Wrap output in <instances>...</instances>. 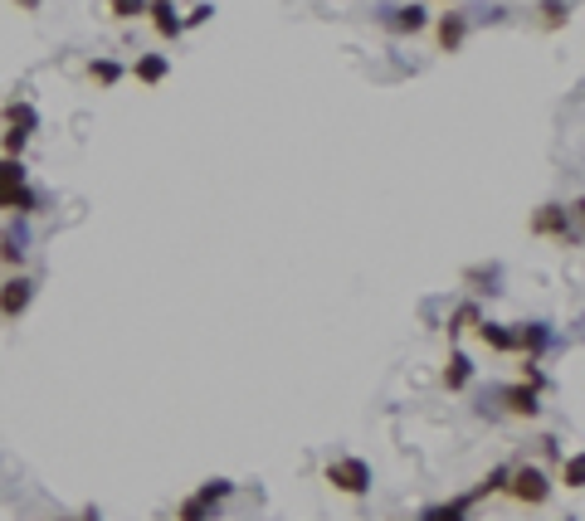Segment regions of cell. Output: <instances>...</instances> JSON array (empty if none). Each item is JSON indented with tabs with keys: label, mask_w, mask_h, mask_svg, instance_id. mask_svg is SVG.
I'll list each match as a JSON object with an SVG mask.
<instances>
[{
	"label": "cell",
	"mask_w": 585,
	"mask_h": 521,
	"mask_svg": "<svg viewBox=\"0 0 585 521\" xmlns=\"http://www.w3.org/2000/svg\"><path fill=\"white\" fill-rule=\"evenodd\" d=\"M566 210H571V220H576V224H580V234H585V196H580V200H571Z\"/></svg>",
	"instance_id": "obj_28"
},
{
	"label": "cell",
	"mask_w": 585,
	"mask_h": 521,
	"mask_svg": "<svg viewBox=\"0 0 585 521\" xmlns=\"http://www.w3.org/2000/svg\"><path fill=\"white\" fill-rule=\"evenodd\" d=\"M25 259H30V234H25V224H5L0 229V269H10V273H25Z\"/></svg>",
	"instance_id": "obj_5"
},
{
	"label": "cell",
	"mask_w": 585,
	"mask_h": 521,
	"mask_svg": "<svg viewBox=\"0 0 585 521\" xmlns=\"http://www.w3.org/2000/svg\"><path fill=\"white\" fill-rule=\"evenodd\" d=\"M25 147H30V132H20V127L0 132V156H25Z\"/></svg>",
	"instance_id": "obj_25"
},
{
	"label": "cell",
	"mask_w": 585,
	"mask_h": 521,
	"mask_svg": "<svg viewBox=\"0 0 585 521\" xmlns=\"http://www.w3.org/2000/svg\"><path fill=\"white\" fill-rule=\"evenodd\" d=\"M439 5H453V0H439Z\"/></svg>",
	"instance_id": "obj_31"
},
{
	"label": "cell",
	"mask_w": 585,
	"mask_h": 521,
	"mask_svg": "<svg viewBox=\"0 0 585 521\" xmlns=\"http://www.w3.org/2000/svg\"><path fill=\"white\" fill-rule=\"evenodd\" d=\"M546 342H552V326H546V322H522V326H512V351H522L527 361L542 356Z\"/></svg>",
	"instance_id": "obj_7"
},
{
	"label": "cell",
	"mask_w": 585,
	"mask_h": 521,
	"mask_svg": "<svg viewBox=\"0 0 585 521\" xmlns=\"http://www.w3.org/2000/svg\"><path fill=\"white\" fill-rule=\"evenodd\" d=\"M10 5H15V10H40L44 0H10Z\"/></svg>",
	"instance_id": "obj_29"
},
{
	"label": "cell",
	"mask_w": 585,
	"mask_h": 521,
	"mask_svg": "<svg viewBox=\"0 0 585 521\" xmlns=\"http://www.w3.org/2000/svg\"><path fill=\"white\" fill-rule=\"evenodd\" d=\"M123 74H127V69L117 64V59H93V64H88V78L98 83V88H113V83H123Z\"/></svg>",
	"instance_id": "obj_20"
},
{
	"label": "cell",
	"mask_w": 585,
	"mask_h": 521,
	"mask_svg": "<svg viewBox=\"0 0 585 521\" xmlns=\"http://www.w3.org/2000/svg\"><path fill=\"white\" fill-rule=\"evenodd\" d=\"M552 488H556V482L546 478L536 463L512 468V478H507V497H512L517 507H546V502H552Z\"/></svg>",
	"instance_id": "obj_2"
},
{
	"label": "cell",
	"mask_w": 585,
	"mask_h": 521,
	"mask_svg": "<svg viewBox=\"0 0 585 521\" xmlns=\"http://www.w3.org/2000/svg\"><path fill=\"white\" fill-rule=\"evenodd\" d=\"M127 74H133L137 83H147V88H157V83H166V74H171V59L166 54H137Z\"/></svg>",
	"instance_id": "obj_10"
},
{
	"label": "cell",
	"mask_w": 585,
	"mask_h": 521,
	"mask_svg": "<svg viewBox=\"0 0 585 521\" xmlns=\"http://www.w3.org/2000/svg\"><path fill=\"white\" fill-rule=\"evenodd\" d=\"M527 229L536 239H556V244H566V249H576L580 244V229H576V220H571V210L566 205H556V200H546V205H536L532 210V220H527Z\"/></svg>",
	"instance_id": "obj_1"
},
{
	"label": "cell",
	"mask_w": 585,
	"mask_h": 521,
	"mask_svg": "<svg viewBox=\"0 0 585 521\" xmlns=\"http://www.w3.org/2000/svg\"><path fill=\"white\" fill-rule=\"evenodd\" d=\"M34 278L30 273H10L5 283H0V322H20L30 312V302H34Z\"/></svg>",
	"instance_id": "obj_4"
},
{
	"label": "cell",
	"mask_w": 585,
	"mask_h": 521,
	"mask_svg": "<svg viewBox=\"0 0 585 521\" xmlns=\"http://www.w3.org/2000/svg\"><path fill=\"white\" fill-rule=\"evenodd\" d=\"M107 15L133 25V20H147V0H107Z\"/></svg>",
	"instance_id": "obj_22"
},
{
	"label": "cell",
	"mask_w": 585,
	"mask_h": 521,
	"mask_svg": "<svg viewBox=\"0 0 585 521\" xmlns=\"http://www.w3.org/2000/svg\"><path fill=\"white\" fill-rule=\"evenodd\" d=\"M507 478H512V468H488V472H483V482H479V488H473L469 497L479 502V497H498V492H507Z\"/></svg>",
	"instance_id": "obj_21"
},
{
	"label": "cell",
	"mask_w": 585,
	"mask_h": 521,
	"mask_svg": "<svg viewBox=\"0 0 585 521\" xmlns=\"http://www.w3.org/2000/svg\"><path fill=\"white\" fill-rule=\"evenodd\" d=\"M322 478H327L342 497H366L371 492V463H366V458H332V463L322 468Z\"/></svg>",
	"instance_id": "obj_3"
},
{
	"label": "cell",
	"mask_w": 585,
	"mask_h": 521,
	"mask_svg": "<svg viewBox=\"0 0 585 521\" xmlns=\"http://www.w3.org/2000/svg\"><path fill=\"white\" fill-rule=\"evenodd\" d=\"M556 482H561V488H571V492H580V488H585V453H571V458H561V472H556Z\"/></svg>",
	"instance_id": "obj_18"
},
{
	"label": "cell",
	"mask_w": 585,
	"mask_h": 521,
	"mask_svg": "<svg viewBox=\"0 0 585 521\" xmlns=\"http://www.w3.org/2000/svg\"><path fill=\"white\" fill-rule=\"evenodd\" d=\"M147 20H151V30H157L161 40H181V34H186L176 0H147Z\"/></svg>",
	"instance_id": "obj_6"
},
{
	"label": "cell",
	"mask_w": 585,
	"mask_h": 521,
	"mask_svg": "<svg viewBox=\"0 0 585 521\" xmlns=\"http://www.w3.org/2000/svg\"><path fill=\"white\" fill-rule=\"evenodd\" d=\"M469 507H473V497H453V502L429 507V512H425L420 521H469Z\"/></svg>",
	"instance_id": "obj_17"
},
{
	"label": "cell",
	"mask_w": 585,
	"mask_h": 521,
	"mask_svg": "<svg viewBox=\"0 0 585 521\" xmlns=\"http://www.w3.org/2000/svg\"><path fill=\"white\" fill-rule=\"evenodd\" d=\"M571 15H576V0H542L536 5V25L542 30H566Z\"/></svg>",
	"instance_id": "obj_13"
},
{
	"label": "cell",
	"mask_w": 585,
	"mask_h": 521,
	"mask_svg": "<svg viewBox=\"0 0 585 521\" xmlns=\"http://www.w3.org/2000/svg\"><path fill=\"white\" fill-rule=\"evenodd\" d=\"M434 40H439V50H444V54H459V50H463V40H469V15H459V10L439 15Z\"/></svg>",
	"instance_id": "obj_8"
},
{
	"label": "cell",
	"mask_w": 585,
	"mask_h": 521,
	"mask_svg": "<svg viewBox=\"0 0 585 521\" xmlns=\"http://www.w3.org/2000/svg\"><path fill=\"white\" fill-rule=\"evenodd\" d=\"M517 385H527V390H536V395H542L552 380H546V375H542V366H536V361H527V356H522V380H517Z\"/></svg>",
	"instance_id": "obj_26"
},
{
	"label": "cell",
	"mask_w": 585,
	"mask_h": 521,
	"mask_svg": "<svg viewBox=\"0 0 585 521\" xmlns=\"http://www.w3.org/2000/svg\"><path fill=\"white\" fill-rule=\"evenodd\" d=\"M479 322H483V312L473 307V302H463V307L449 317V326H444V332H449V342H459V336H463V332H473Z\"/></svg>",
	"instance_id": "obj_19"
},
{
	"label": "cell",
	"mask_w": 585,
	"mask_h": 521,
	"mask_svg": "<svg viewBox=\"0 0 585 521\" xmlns=\"http://www.w3.org/2000/svg\"><path fill=\"white\" fill-rule=\"evenodd\" d=\"M0 117H5V127H20V132H30V137L40 132V107H34L30 98H10Z\"/></svg>",
	"instance_id": "obj_12"
},
{
	"label": "cell",
	"mask_w": 585,
	"mask_h": 521,
	"mask_svg": "<svg viewBox=\"0 0 585 521\" xmlns=\"http://www.w3.org/2000/svg\"><path fill=\"white\" fill-rule=\"evenodd\" d=\"M230 492H234L230 478H210V482H200V488H196V497H200V502H210V507H220Z\"/></svg>",
	"instance_id": "obj_24"
},
{
	"label": "cell",
	"mask_w": 585,
	"mask_h": 521,
	"mask_svg": "<svg viewBox=\"0 0 585 521\" xmlns=\"http://www.w3.org/2000/svg\"><path fill=\"white\" fill-rule=\"evenodd\" d=\"M30 186V171H25V156H0V196Z\"/></svg>",
	"instance_id": "obj_15"
},
{
	"label": "cell",
	"mask_w": 585,
	"mask_h": 521,
	"mask_svg": "<svg viewBox=\"0 0 585 521\" xmlns=\"http://www.w3.org/2000/svg\"><path fill=\"white\" fill-rule=\"evenodd\" d=\"M469 380H473V361L463 356V351H449V361H444V390L459 395V390H469Z\"/></svg>",
	"instance_id": "obj_14"
},
{
	"label": "cell",
	"mask_w": 585,
	"mask_h": 521,
	"mask_svg": "<svg viewBox=\"0 0 585 521\" xmlns=\"http://www.w3.org/2000/svg\"><path fill=\"white\" fill-rule=\"evenodd\" d=\"M386 25L396 30V34H420V30L429 25V10L420 5V0H410V5H396V10H390Z\"/></svg>",
	"instance_id": "obj_11"
},
{
	"label": "cell",
	"mask_w": 585,
	"mask_h": 521,
	"mask_svg": "<svg viewBox=\"0 0 585 521\" xmlns=\"http://www.w3.org/2000/svg\"><path fill=\"white\" fill-rule=\"evenodd\" d=\"M176 521H215V507H210V502H200V497L190 492L186 502L176 507Z\"/></svg>",
	"instance_id": "obj_23"
},
{
	"label": "cell",
	"mask_w": 585,
	"mask_h": 521,
	"mask_svg": "<svg viewBox=\"0 0 585 521\" xmlns=\"http://www.w3.org/2000/svg\"><path fill=\"white\" fill-rule=\"evenodd\" d=\"M78 521H103V516H98V507H83V516H78Z\"/></svg>",
	"instance_id": "obj_30"
},
{
	"label": "cell",
	"mask_w": 585,
	"mask_h": 521,
	"mask_svg": "<svg viewBox=\"0 0 585 521\" xmlns=\"http://www.w3.org/2000/svg\"><path fill=\"white\" fill-rule=\"evenodd\" d=\"M498 399H503V409H507L512 419H536V415H542V405H536L542 395L527 390V385H507V390L498 395Z\"/></svg>",
	"instance_id": "obj_9"
},
{
	"label": "cell",
	"mask_w": 585,
	"mask_h": 521,
	"mask_svg": "<svg viewBox=\"0 0 585 521\" xmlns=\"http://www.w3.org/2000/svg\"><path fill=\"white\" fill-rule=\"evenodd\" d=\"M566 521H576V516H566Z\"/></svg>",
	"instance_id": "obj_32"
},
{
	"label": "cell",
	"mask_w": 585,
	"mask_h": 521,
	"mask_svg": "<svg viewBox=\"0 0 585 521\" xmlns=\"http://www.w3.org/2000/svg\"><path fill=\"white\" fill-rule=\"evenodd\" d=\"M206 20H215V5H210V0H200V5L190 10V15H181V25H186V30H196V25H206Z\"/></svg>",
	"instance_id": "obj_27"
},
{
	"label": "cell",
	"mask_w": 585,
	"mask_h": 521,
	"mask_svg": "<svg viewBox=\"0 0 585 521\" xmlns=\"http://www.w3.org/2000/svg\"><path fill=\"white\" fill-rule=\"evenodd\" d=\"M473 332H479V342H483L488 351H512V326H503V322H488V317H483Z\"/></svg>",
	"instance_id": "obj_16"
}]
</instances>
